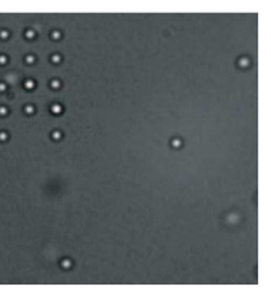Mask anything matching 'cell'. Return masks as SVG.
Wrapping results in <instances>:
<instances>
[{"label": "cell", "mask_w": 271, "mask_h": 299, "mask_svg": "<svg viewBox=\"0 0 271 299\" xmlns=\"http://www.w3.org/2000/svg\"><path fill=\"white\" fill-rule=\"evenodd\" d=\"M60 137H62V134L59 132V131H55V132L52 134V138H53V140H60Z\"/></svg>", "instance_id": "obj_4"}, {"label": "cell", "mask_w": 271, "mask_h": 299, "mask_svg": "<svg viewBox=\"0 0 271 299\" xmlns=\"http://www.w3.org/2000/svg\"><path fill=\"white\" fill-rule=\"evenodd\" d=\"M26 62H29V63H33V62H34V58H33L32 55H29V56L26 58Z\"/></svg>", "instance_id": "obj_14"}, {"label": "cell", "mask_w": 271, "mask_h": 299, "mask_svg": "<svg viewBox=\"0 0 271 299\" xmlns=\"http://www.w3.org/2000/svg\"><path fill=\"white\" fill-rule=\"evenodd\" d=\"M181 144H182L181 140H172V145L174 147H181Z\"/></svg>", "instance_id": "obj_11"}, {"label": "cell", "mask_w": 271, "mask_h": 299, "mask_svg": "<svg viewBox=\"0 0 271 299\" xmlns=\"http://www.w3.org/2000/svg\"><path fill=\"white\" fill-rule=\"evenodd\" d=\"M50 85H52V88H55V89H56V88H59V85H60V83H59V81H56V79H55V81H52V83H50Z\"/></svg>", "instance_id": "obj_12"}, {"label": "cell", "mask_w": 271, "mask_h": 299, "mask_svg": "<svg viewBox=\"0 0 271 299\" xmlns=\"http://www.w3.org/2000/svg\"><path fill=\"white\" fill-rule=\"evenodd\" d=\"M7 138V134L6 132H0V141H4Z\"/></svg>", "instance_id": "obj_13"}, {"label": "cell", "mask_w": 271, "mask_h": 299, "mask_svg": "<svg viewBox=\"0 0 271 299\" xmlns=\"http://www.w3.org/2000/svg\"><path fill=\"white\" fill-rule=\"evenodd\" d=\"M0 37H1V39H7L9 37L7 30H1V32H0Z\"/></svg>", "instance_id": "obj_7"}, {"label": "cell", "mask_w": 271, "mask_h": 299, "mask_svg": "<svg viewBox=\"0 0 271 299\" xmlns=\"http://www.w3.org/2000/svg\"><path fill=\"white\" fill-rule=\"evenodd\" d=\"M25 111L27 112V114H33V111H34V108H33L32 105H27V107L25 108Z\"/></svg>", "instance_id": "obj_9"}, {"label": "cell", "mask_w": 271, "mask_h": 299, "mask_svg": "<svg viewBox=\"0 0 271 299\" xmlns=\"http://www.w3.org/2000/svg\"><path fill=\"white\" fill-rule=\"evenodd\" d=\"M52 112H53V114L62 112V107H60V105H53V107H52Z\"/></svg>", "instance_id": "obj_2"}, {"label": "cell", "mask_w": 271, "mask_h": 299, "mask_svg": "<svg viewBox=\"0 0 271 299\" xmlns=\"http://www.w3.org/2000/svg\"><path fill=\"white\" fill-rule=\"evenodd\" d=\"M52 62H55V63L60 62V56H59V55H53V56H52Z\"/></svg>", "instance_id": "obj_10"}, {"label": "cell", "mask_w": 271, "mask_h": 299, "mask_svg": "<svg viewBox=\"0 0 271 299\" xmlns=\"http://www.w3.org/2000/svg\"><path fill=\"white\" fill-rule=\"evenodd\" d=\"M6 89V85H3V83H0V91H4Z\"/></svg>", "instance_id": "obj_17"}, {"label": "cell", "mask_w": 271, "mask_h": 299, "mask_svg": "<svg viewBox=\"0 0 271 299\" xmlns=\"http://www.w3.org/2000/svg\"><path fill=\"white\" fill-rule=\"evenodd\" d=\"M26 37L33 39V37H34V32H33V30H26Z\"/></svg>", "instance_id": "obj_6"}, {"label": "cell", "mask_w": 271, "mask_h": 299, "mask_svg": "<svg viewBox=\"0 0 271 299\" xmlns=\"http://www.w3.org/2000/svg\"><path fill=\"white\" fill-rule=\"evenodd\" d=\"M0 114H1V115H6V114H7V109L6 108H0Z\"/></svg>", "instance_id": "obj_16"}, {"label": "cell", "mask_w": 271, "mask_h": 299, "mask_svg": "<svg viewBox=\"0 0 271 299\" xmlns=\"http://www.w3.org/2000/svg\"><path fill=\"white\" fill-rule=\"evenodd\" d=\"M52 37H53V39H59V37H60V32H59V30L52 32Z\"/></svg>", "instance_id": "obj_8"}, {"label": "cell", "mask_w": 271, "mask_h": 299, "mask_svg": "<svg viewBox=\"0 0 271 299\" xmlns=\"http://www.w3.org/2000/svg\"><path fill=\"white\" fill-rule=\"evenodd\" d=\"M62 266H63V267H66V269H67V267H70V260H69V259L62 260Z\"/></svg>", "instance_id": "obj_5"}, {"label": "cell", "mask_w": 271, "mask_h": 299, "mask_svg": "<svg viewBox=\"0 0 271 299\" xmlns=\"http://www.w3.org/2000/svg\"><path fill=\"white\" fill-rule=\"evenodd\" d=\"M250 65V60L247 58H241L239 59V66H248Z\"/></svg>", "instance_id": "obj_1"}, {"label": "cell", "mask_w": 271, "mask_h": 299, "mask_svg": "<svg viewBox=\"0 0 271 299\" xmlns=\"http://www.w3.org/2000/svg\"><path fill=\"white\" fill-rule=\"evenodd\" d=\"M7 62V58L6 56H0V63H6Z\"/></svg>", "instance_id": "obj_15"}, {"label": "cell", "mask_w": 271, "mask_h": 299, "mask_svg": "<svg viewBox=\"0 0 271 299\" xmlns=\"http://www.w3.org/2000/svg\"><path fill=\"white\" fill-rule=\"evenodd\" d=\"M33 86H34V82H33V81H26L25 82V88H27V89H32Z\"/></svg>", "instance_id": "obj_3"}]
</instances>
